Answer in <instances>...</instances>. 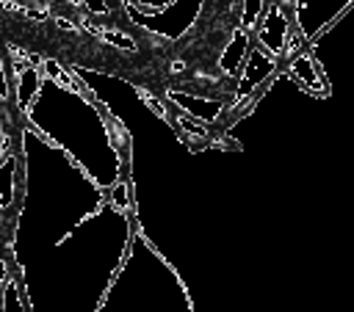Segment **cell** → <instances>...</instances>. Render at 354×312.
<instances>
[{
	"label": "cell",
	"mask_w": 354,
	"mask_h": 312,
	"mask_svg": "<svg viewBox=\"0 0 354 312\" xmlns=\"http://www.w3.org/2000/svg\"><path fill=\"white\" fill-rule=\"evenodd\" d=\"M257 28V36L263 41V47L271 52V55H282L285 50V39H288V19H285V8L279 3H271L266 17L254 25Z\"/></svg>",
	"instance_id": "1"
},
{
	"label": "cell",
	"mask_w": 354,
	"mask_h": 312,
	"mask_svg": "<svg viewBox=\"0 0 354 312\" xmlns=\"http://www.w3.org/2000/svg\"><path fill=\"white\" fill-rule=\"evenodd\" d=\"M288 75L296 80V86H299L301 91H313L315 97H326V94H329V91H326L324 72H321V66H318V61L313 58L310 50H301V52L290 61Z\"/></svg>",
	"instance_id": "2"
},
{
	"label": "cell",
	"mask_w": 354,
	"mask_h": 312,
	"mask_svg": "<svg viewBox=\"0 0 354 312\" xmlns=\"http://www.w3.org/2000/svg\"><path fill=\"white\" fill-rule=\"evenodd\" d=\"M169 99L188 116L194 119H202V121H216L224 110L221 102H213V99H202V97H183L180 91H169Z\"/></svg>",
	"instance_id": "3"
},
{
	"label": "cell",
	"mask_w": 354,
	"mask_h": 312,
	"mask_svg": "<svg viewBox=\"0 0 354 312\" xmlns=\"http://www.w3.org/2000/svg\"><path fill=\"white\" fill-rule=\"evenodd\" d=\"M246 44H249V36H246V30L243 28H238L235 33H232V39H230V44L224 47V52L218 55V69L227 75V77H232V75H238V69L243 66V55H246Z\"/></svg>",
	"instance_id": "4"
},
{
	"label": "cell",
	"mask_w": 354,
	"mask_h": 312,
	"mask_svg": "<svg viewBox=\"0 0 354 312\" xmlns=\"http://www.w3.org/2000/svg\"><path fill=\"white\" fill-rule=\"evenodd\" d=\"M14 174H17V155L6 152L0 157V210H8L14 202Z\"/></svg>",
	"instance_id": "5"
},
{
	"label": "cell",
	"mask_w": 354,
	"mask_h": 312,
	"mask_svg": "<svg viewBox=\"0 0 354 312\" xmlns=\"http://www.w3.org/2000/svg\"><path fill=\"white\" fill-rule=\"evenodd\" d=\"M83 28L88 30V33H94L97 39H102V41H108L111 47H116V50H136V41L130 39V36H124L122 30H105V28H97V25H91V22H83Z\"/></svg>",
	"instance_id": "6"
},
{
	"label": "cell",
	"mask_w": 354,
	"mask_h": 312,
	"mask_svg": "<svg viewBox=\"0 0 354 312\" xmlns=\"http://www.w3.org/2000/svg\"><path fill=\"white\" fill-rule=\"evenodd\" d=\"M180 124V130H183V135H188V138H196V141H202V138H207V127L202 124V121H196L194 116H188V113H183L180 108L174 110V119H171V124Z\"/></svg>",
	"instance_id": "7"
},
{
	"label": "cell",
	"mask_w": 354,
	"mask_h": 312,
	"mask_svg": "<svg viewBox=\"0 0 354 312\" xmlns=\"http://www.w3.org/2000/svg\"><path fill=\"white\" fill-rule=\"evenodd\" d=\"M111 202L119 207V210H130L133 213V182L127 179H119L111 191Z\"/></svg>",
	"instance_id": "8"
},
{
	"label": "cell",
	"mask_w": 354,
	"mask_h": 312,
	"mask_svg": "<svg viewBox=\"0 0 354 312\" xmlns=\"http://www.w3.org/2000/svg\"><path fill=\"white\" fill-rule=\"evenodd\" d=\"M263 8H266V0H243V8H241L243 30H252L257 25V19L263 17Z\"/></svg>",
	"instance_id": "9"
},
{
	"label": "cell",
	"mask_w": 354,
	"mask_h": 312,
	"mask_svg": "<svg viewBox=\"0 0 354 312\" xmlns=\"http://www.w3.org/2000/svg\"><path fill=\"white\" fill-rule=\"evenodd\" d=\"M136 94H138V97L147 102V108H149V110H155V116H160L163 121H171L169 110H166V108H163V105H160V102H158V99H155V97H152L147 88H141V86H138V88H136Z\"/></svg>",
	"instance_id": "10"
},
{
	"label": "cell",
	"mask_w": 354,
	"mask_h": 312,
	"mask_svg": "<svg viewBox=\"0 0 354 312\" xmlns=\"http://www.w3.org/2000/svg\"><path fill=\"white\" fill-rule=\"evenodd\" d=\"M80 6H86V11L94 14V17H105V14H111V8H108L105 0H80Z\"/></svg>",
	"instance_id": "11"
},
{
	"label": "cell",
	"mask_w": 354,
	"mask_h": 312,
	"mask_svg": "<svg viewBox=\"0 0 354 312\" xmlns=\"http://www.w3.org/2000/svg\"><path fill=\"white\" fill-rule=\"evenodd\" d=\"M8 77H6V69H3V58H0V102H6L8 99Z\"/></svg>",
	"instance_id": "12"
},
{
	"label": "cell",
	"mask_w": 354,
	"mask_h": 312,
	"mask_svg": "<svg viewBox=\"0 0 354 312\" xmlns=\"http://www.w3.org/2000/svg\"><path fill=\"white\" fill-rule=\"evenodd\" d=\"M19 14H25L28 19H36V22L47 19V11H44V8H25V6H22V11H19Z\"/></svg>",
	"instance_id": "13"
},
{
	"label": "cell",
	"mask_w": 354,
	"mask_h": 312,
	"mask_svg": "<svg viewBox=\"0 0 354 312\" xmlns=\"http://www.w3.org/2000/svg\"><path fill=\"white\" fill-rule=\"evenodd\" d=\"M55 25H58L61 30H75V22H72V19H66V17H58V19H55Z\"/></svg>",
	"instance_id": "14"
},
{
	"label": "cell",
	"mask_w": 354,
	"mask_h": 312,
	"mask_svg": "<svg viewBox=\"0 0 354 312\" xmlns=\"http://www.w3.org/2000/svg\"><path fill=\"white\" fill-rule=\"evenodd\" d=\"M6 268H8V265L0 260V284H6V282H8V273H6Z\"/></svg>",
	"instance_id": "15"
},
{
	"label": "cell",
	"mask_w": 354,
	"mask_h": 312,
	"mask_svg": "<svg viewBox=\"0 0 354 312\" xmlns=\"http://www.w3.org/2000/svg\"><path fill=\"white\" fill-rule=\"evenodd\" d=\"M8 146V138H6V133H3V127H0V152Z\"/></svg>",
	"instance_id": "16"
},
{
	"label": "cell",
	"mask_w": 354,
	"mask_h": 312,
	"mask_svg": "<svg viewBox=\"0 0 354 312\" xmlns=\"http://www.w3.org/2000/svg\"><path fill=\"white\" fill-rule=\"evenodd\" d=\"M183 69H185V66H183V61H174V64H171V72H174V75H177V72H183Z\"/></svg>",
	"instance_id": "17"
}]
</instances>
